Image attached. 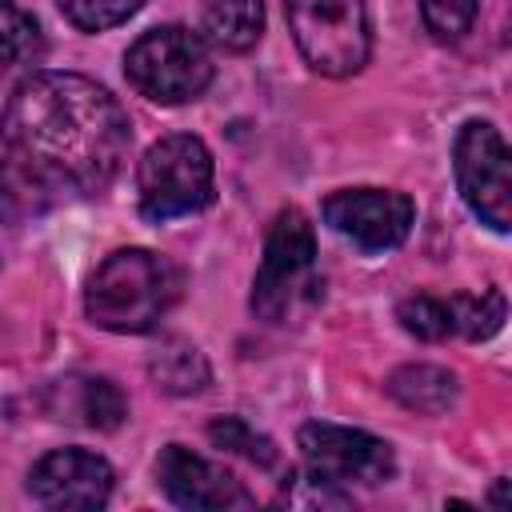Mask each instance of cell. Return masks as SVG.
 <instances>
[{
  "instance_id": "1",
  "label": "cell",
  "mask_w": 512,
  "mask_h": 512,
  "mask_svg": "<svg viewBox=\"0 0 512 512\" xmlns=\"http://www.w3.org/2000/svg\"><path fill=\"white\" fill-rule=\"evenodd\" d=\"M0 136L8 156L48 192H104L132 148L120 100L80 72H32L4 104Z\"/></svg>"
},
{
  "instance_id": "2",
  "label": "cell",
  "mask_w": 512,
  "mask_h": 512,
  "mask_svg": "<svg viewBox=\"0 0 512 512\" xmlns=\"http://www.w3.org/2000/svg\"><path fill=\"white\" fill-rule=\"evenodd\" d=\"M184 272L160 252L120 248L88 280L84 312L104 332H148L180 300Z\"/></svg>"
},
{
  "instance_id": "3",
  "label": "cell",
  "mask_w": 512,
  "mask_h": 512,
  "mask_svg": "<svg viewBox=\"0 0 512 512\" xmlns=\"http://www.w3.org/2000/svg\"><path fill=\"white\" fill-rule=\"evenodd\" d=\"M212 52L200 32L184 24H164L144 32L128 56H124V76L128 84L156 100V104H188L212 84Z\"/></svg>"
},
{
  "instance_id": "4",
  "label": "cell",
  "mask_w": 512,
  "mask_h": 512,
  "mask_svg": "<svg viewBox=\"0 0 512 512\" xmlns=\"http://www.w3.org/2000/svg\"><path fill=\"white\" fill-rule=\"evenodd\" d=\"M284 16L312 72L352 76L368 64V0H284Z\"/></svg>"
},
{
  "instance_id": "5",
  "label": "cell",
  "mask_w": 512,
  "mask_h": 512,
  "mask_svg": "<svg viewBox=\"0 0 512 512\" xmlns=\"http://www.w3.org/2000/svg\"><path fill=\"white\" fill-rule=\"evenodd\" d=\"M140 216L144 220H176L192 216L212 200V152L200 136L176 132L156 140L136 172Z\"/></svg>"
},
{
  "instance_id": "6",
  "label": "cell",
  "mask_w": 512,
  "mask_h": 512,
  "mask_svg": "<svg viewBox=\"0 0 512 512\" xmlns=\"http://www.w3.org/2000/svg\"><path fill=\"white\" fill-rule=\"evenodd\" d=\"M452 168L456 188L464 204L488 224L492 232L512 228V168H508V144L488 120H468L456 132L452 144Z\"/></svg>"
},
{
  "instance_id": "7",
  "label": "cell",
  "mask_w": 512,
  "mask_h": 512,
  "mask_svg": "<svg viewBox=\"0 0 512 512\" xmlns=\"http://www.w3.org/2000/svg\"><path fill=\"white\" fill-rule=\"evenodd\" d=\"M312 264H316V236H312L308 216L300 208L276 212L268 240H264L260 272L252 280V312L268 324L284 320L296 296L312 284Z\"/></svg>"
},
{
  "instance_id": "8",
  "label": "cell",
  "mask_w": 512,
  "mask_h": 512,
  "mask_svg": "<svg viewBox=\"0 0 512 512\" xmlns=\"http://www.w3.org/2000/svg\"><path fill=\"white\" fill-rule=\"evenodd\" d=\"M296 444L304 452L308 472L328 484H384L396 472L392 444L360 428L312 420L300 428Z\"/></svg>"
},
{
  "instance_id": "9",
  "label": "cell",
  "mask_w": 512,
  "mask_h": 512,
  "mask_svg": "<svg viewBox=\"0 0 512 512\" xmlns=\"http://www.w3.org/2000/svg\"><path fill=\"white\" fill-rule=\"evenodd\" d=\"M324 220L364 252H388L404 244L416 220V204L396 188H340L324 200Z\"/></svg>"
},
{
  "instance_id": "10",
  "label": "cell",
  "mask_w": 512,
  "mask_h": 512,
  "mask_svg": "<svg viewBox=\"0 0 512 512\" xmlns=\"http://www.w3.org/2000/svg\"><path fill=\"white\" fill-rule=\"evenodd\" d=\"M28 496L44 508H104L112 496V468L88 448H56L28 472Z\"/></svg>"
},
{
  "instance_id": "11",
  "label": "cell",
  "mask_w": 512,
  "mask_h": 512,
  "mask_svg": "<svg viewBox=\"0 0 512 512\" xmlns=\"http://www.w3.org/2000/svg\"><path fill=\"white\" fill-rule=\"evenodd\" d=\"M156 480L164 496L180 508H200V512H232V508H252V492L220 464L204 460L200 452L184 444H168L156 456Z\"/></svg>"
},
{
  "instance_id": "12",
  "label": "cell",
  "mask_w": 512,
  "mask_h": 512,
  "mask_svg": "<svg viewBox=\"0 0 512 512\" xmlns=\"http://www.w3.org/2000/svg\"><path fill=\"white\" fill-rule=\"evenodd\" d=\"M388 396L400 400L408 412L440 416L456 404V372L436 364H404L388 376Z\"/></svg>"
},
{
  "instance_id": "13",
  "label": "cell",
  "mask_w": 512,
  "mask_h": 512,
  "mask_svg": "<svg viewBox=\"0 0 512 512\" xmlns=\"http://www.w3.org/2000/svg\"><path fill=\"white\" fill-rule=\"evenodd\" d=\"M200 16L208 40L228 52H248L264 32L260 0H200Z\"/></svg>"
},
{
  "instance_id": "14",
  "label": "cell",
  "mask_w": 512,
  "mask_h": 512,
  "mask_svg": "<svg viewBox=\"0 0 512 512\" xmlns=\"http://www.w3.org/2000/svg\"><path fill=\"white\" fill-rule=\"evenodd\" d=\"M152 376L168 388V392H200L208 384V364L200 356V348L184 344V340H168L156 356H152Z\"/></svg>"
},
{
  "instance_id": "15",
  "label": "cell",
  "mask_w": 512,
  "mask_h": 512,
  "mask_svg": "<svg viewBox=\"0 0 512 512\" xmlns=\"http://www.w3.org/2000/svg\"><path fill=\"white\" fill-rule=\"evenodd\" d=\"M448 304H452V328L468 340L496 336L504 324V312H508L504 292H496V288H484L480 296H448Z\"/></svg>"
},
{
  "instance_id": "16",
  "label": "cell",
  "mask_w": 512,
  "mask_h": 512,
  "mask_svg": "<svg viewBox=\"0 0 512 512\" xmlns=\"http://www.w3.org/2000/svg\"><path fill=\"white\" fill-rule=\"evenodd\" d=\"M396 320L404 324V332H412L416 340H448L456 328H452V304L444 296H428V292H416L408 300H400L396 308Z\"/></svg>"
},
{
  "instance_id": "17",
  "label": "cell",
  "mask_w": 512,
  "mask_h": 512,
  "mask_svg": "<svg viewBox=\"0 0 512 512\" xmlns=\"http://www.w3.org/2000/svg\"><path fill=\"white\" fill-rule=\"evenodd\" d=\"M40 48H44V40H40L36 16H28L24 8L0 0V68H4V64L36 60Z\"/></svg>"
},
{
  "instance_id": "18",
  "label": "cell",
  "mask_w": 512,
  "mask_h": 512,
  "mask_svg": "<svg viewBox=\"0 0 512 512\" xmlns=\"http://www.w3.org/2000/svg\"><path fill=\"white\" fill-rule=\"evenodd\" d=\"M80 416L88 428H100V432H112L124 424L128 416V400L120 392V384H112L108 376H92L80 384Z\"/></svg>"
},
{
  "instance_id": "19",
  "label": "cell",
  "mask_w": 512,
  "mask_h": 512,
  "mask_svg": "<svg viewBox=\"0 0 512 512\" xmlns=\"http://www.w3.org/2000/svg\"><path fill=\"white\" fill-rule=\"evenodd\" d=\"M44 192H48V188H44L32 172H24L12 156L0 160V216H4V220H20V216L36 212Z\"/></svg>"
},
{
  "instance_id": "20",
  "label": "cell",
  "mask_w": 512,
  "mask_h": 512,
  "mask_svg": "<svg viewBox=\"0 0 512 512\" xmlns=\"http://www.w3.org/2000/svg\"><path fill=\"white\" fill-rule=\"evenodd\" d=\"M144 0H60V12L80 28V32H104L124 24L132 12H140Z\"/></svg>"
},
{
  "instance_id": "21",
  "label": "cell",
  "mask_w": 512,
  "mask_h": 512,
  "mask_svg": "<svg viewBox=\"0 0 512 512\" xmlns=\"http://www.w3.org/2000/svg\"><path fill=\"white\" fill-rule=\"evenodd\" d=\"M208 436H212V444L216 448H228V452H240V456H248L252 464H276V448H272V440H264V436H256L240 416H224V420H216V424H208Z\"/></svg>"
},
{
  "instance_id": "22",
  "label": "cell",
  "mask_w": 512,
  "mask_h": 512,
  "mask_svg": "<svg viewBox=\"0 0 512 512\" xmlns=\"http://www.w3.org/2000/svg\"><path fill=\"white\" fill-rule=\"evenodd\" d=\"M480 12V0H420L424 28L436 40H460Z\"/></svg>"
},
{
  "instance_id": "23",
  "label": "cell",
  "mask_w": 512,
  "mask_h": 512,
  "mask_svg": "<svg viewBox=\"0 0 512 512\" xmlns=\"http://www.w3.org/2000/svg\"><path fill=\"white\" fill-rule=\"evenodd\" d=\"M504 488H508V480H500L496 492H492V504H496V508H504Z\"/></svg>"
}]
</instances>
